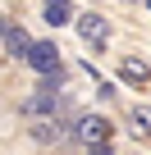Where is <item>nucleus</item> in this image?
<instances>
[{"label":"nucleus","mask_w":151,"mask_h":155,"mask_svg":"<svg viewBox=\"0 0 151 155\" xmlns=\"http://www.w3.org/2000/svg\"><path fill=\"white\" fill-rule=\"evenodd\" d=\"M60 110H64V96H60V73H55V78H41V87L23 101V114H32V119H60Z\"/></svg>","instance_id":"obj_1"},{"label":"nucleus","mask_w":151,"mask_h":155,"mask_svg":"<svg viewBox=\"0 0 151 155\" xmlns=\"http://www.w3.org/2000/svg\"><path fill=\"white\" fill-rule=\"evenodd\" d=\"M28 64H32L41 78H55V73H60V46H55V41H32Z\"/></svg>","instance_id":"obj_2"},{"label":"nucleus","mask_w":151,"mask_h":155,"mask_svg":"<svg viewBox=\"0 0 151 155\" xmlns=\"http://www.w3.org/2000/svg\"><path fill=\"white\" fill-rule=\"evenodd\" d=\"M69 137H73V128H69L64 119H37V123H32V141H37V146H64Z\"/></svg>","instance_id":"obj_3"},{"label":"nucleus","mask_w":151,"mask_h":155,"mask_svg":"<svg viewBox=\"0 0 151 155\" xmlns=\"http://www.w3.org/2000/svg\"><path fill=\"white\" fill-rule=\"evenodd\" d=\"M73 137H78L83 146H96V141H110V123L101 114H78V123H73Z\"/></svg>","instance_id":"obj_4"},{"label":"nucleus","mask_w":151,"mask_h":155,"mask_svg":"<svg viewBox=\"0 0 151 155\" xmlns=\"http://www.w3.org/2000/svg\"><path fill=\"white\" fill-rule=\"evenodd\" d=\"M0 46H5L14 59H28V50H32V37L23 32V28H5V37H0Z\"/></svg>","instance_id":"obj_5"},{"label":"nucleus","mask_w":151,"mask_h":155,"mask_svg":"<svg viewBox=\"0 0 151 155\" xmlns=\"http://www.w3.org/2000/svg\"><path fill=\"white\" fill-rule=\"evenodd\" d=\"M78 37L101 46V41H105V18H101V14H83V18H78Z\"/></svg>","instance_id":"obj_6"},{"label":"nucleus","mask_w":151,"mask_h":155,"mask_svg":"<svg viewBox=\"0 0 151 155\" xmlns=\"http://www.w3.org/2000/svg\"><path fill=\"white\" fill-rule=\"evenodd\" d=\"M119 78H124V82H133V87H142V82H151V68H146L142 59H133V55H128V59L119 64Z\"/></svg>","instance_id":"obj_7"},{"label":"nucleus","mask_w":151,"mask_h":155,"mask_svg":"<svg viewBox=\"0 0 151 155\" xmlns=\"http://www.w3.org/2000/svg\"><path fill=\"white\" fill-rule=\"evenodd\" d=\"M41 14H46L50 28H64V23L73 18V5H69V0H46V9H41Z\"/></svg>","instance_id":"obj_8"},{"label":"nucleus","mask_w":151,"mask_h":155,"mask_svg":"<svg viewBox=\"0 0 151 155\" xmlns=\"http://www.w3.org/2000/svg\"><path fill=\"white\" fill-rule=\"evenodd\" d=\"M128 119H133V132H137V137H146V132H151V110H146V105H137Z\"/></svg>","instance_id":"obj_9"},{"label":"nucleus","mask_w":151,"mask_h":155,"mask_svg":"<svg viewBox=\"0 0 151 155\" xmlns=\"http://www.w3.org/2000/svg\"><path fill=\"white\" fill-rule=\"evenodd\" d=\"M87 155H115V150H110V141H96V146H87Z\"/></svg>","instance_id":"obj_10"},{"label":"nucleus","mask_w":151,"mask_h":155,"mask_svg":"<svg viewBox=\"0 0 151 155\" xmlns=\"http://www.w3.org/2000/svg\"><path fill=\"white\" fill-rule=\"evenodd\" d=\"M5 28H9V23H5V18H0V37H5Z\"/></svg>","instance_id":"obj_11"}]
</instances>
